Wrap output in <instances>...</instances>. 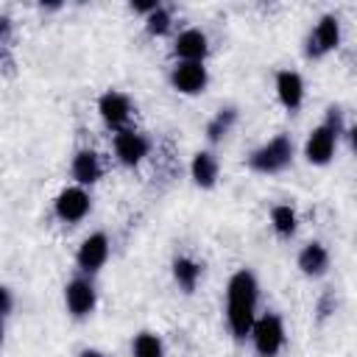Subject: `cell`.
<instances>
[{
    "instance_id": "7c38bea8",
    "label": "cell",
    "mask_w": 357,
    "mask_h": 357,
    "mask_svg": "<svg viewBox=\"0 0 357 357\" xmlns=\"http://www.w3.org/2000/svg\"><path fill=\"white\" fill-rule=\"evenodd\" d=\"M173 50H176V56H178L181 61H201V64H204V59H206V53H209L206 33L198 31V28H187V31H181V33L176 36Z\"/></svg>"
},
{
    "instance_id": "5bb4252c",
    "label": "cell",
    "mask_w": 357,
    "mask_h": 357,
    "mask_svg": "<svg viewBox=\"0 0 357 357\" xmlns=\"http://www.w3.org/2000/svg\"><path fill=\"white\" fill-rule=\"evenodd\" d=\"M70 170H73V178H75L78 184H95V181L100 178V159H98L95 151L84 148V151H78V153L73 156Z\"/></svg>"
},
{
    "instance_id": "30bf717a",
    "label": "cell",
    "mask_w": 357,
    "mask_h": 357,
    "mask_svg": "<svg viewBox=\"0 0 357 357\" xmlns=\"http://www.w3.org/2000/svg\"><path fill=\"white\" fill-rule=\"evenodd\" d=\"M148 148H151V142H148V137H142L139 131L123 128V131H117V137H114V153H117V159H120L123 165H128V167L139 165V162L148 156Z\"/></svg>"
},
{
    "instance_id": "7402d4cb",
    "label": "cell",
    "mask_w": 357,
    "mask_h": 357,
    "mask_svg": "<svg viewBox=\"0 0 357 357\" xmlns=\"http://www.w3.org/2000/svg\"><path fill=\"white\" fill-rule=\"evenodd\" d=\"M11 307H14V298H11V290L0 284V318H3V315H8V312H11Z\"/></svg>"
},
{
    "instance_id": "484cf974",
    "label": "cell",
    "mask_w": 357,
    "mask_h": 357,
    "mask_svg": "<svg viewBox=\"0 0 357 357\" xmlns=\"http://www.w3.org/2000/svg\"><path fill=\"white\" fill-rule=\"evenodd\" d=\"M0 343H3V318H0Z\"/></svg>"
},
{
    "instance_id": "6da1fadb",
    "label": "cell",
    "mask_w": 357,
    "mask_h": 357,
    "mask_svg": "<svg viewBox=\"0 0 357 357\" xmlns=\"http://www.w3.org/2000/svg\"><path fill=\"white\" fill-rule=\"evenodd\" d=\"M257 298L259 287L251 271H237L226 284V321L237 340H243L251 332V324L257 318Z\"/></svg>"
},
{
    "instance_id": "d6986e66",
    "label": "cell",
    "mask_w": 357,
    "mask_h": 357,
    "mask_svg": "<svg viewBox=\"0 0 357 357\" xmlns=\"http://www.w3.org/2000/svg\"><path fill=\"white\" fill-rule=\"evenodd\" d=\"M234 120H237V109H234V106L220 109V112L206 123V139H209V142H218L220 137H226L229 128L234 126Z\"/></svg>"
},
{
    "instance_id": "8fae6325",
    "label": "cell",
    "mask_w": 357,
    "mask_h": 357,
    "mask_svg": "<svg viewBox=\"0 0 357 357\" xmlns=\"http://www.w3.org/2000/svg\"><path fill=\"white\" fill-rule=\"evenodd\" d=\"M98 112H100V117H103L106 126L123 131V126H126L128 117H131V100H128L123 92L109 89V92L100 95V100H98Z\"/></svg>"
},
{
    "instance_id": "2e32d148",
    "label": "cell",
    "mask_w": 357,
    "mask_h": 357,
    "mask_svg": "<svg viewBox=\"0 0 357 357\" xmlns=\"http://www.w3.org/2000/svg\"><path fill=\"white\" fill-rule=\"evenodd\" d=\"M190 173H192V181L204 190L215 187L218 181V159L209 153V151H198L192 156V165H190Z\"/></svg>"
},
{
    "instance_id": "4fadbf2b",
    "label": "cell",
    "mask_w": 357,
    "mask_h": 357,
    "mask_svg": "<svg viewBox=\"0 0 357 357\" xmlns=\"http://www.w3.org/2000/svg\"><path fill=\"white\" fill-rule=\"evenodd\" d=\"M276 95H279V103L287 109V112H296L304 100V81L298 73L293 70H279L276 73Z\"/></svg>"
},
{
    "instance_id": "603a6c76",
    "label": "cell",
    "mask_w": 357,
    "mask_h": 357,
    "mask_svg": "<svg viewBox=\"0 0 357 357\" xmlns=\"http://www.w3.org/2000/svg\"><path fill=\"white\" fill-rule=\"evenodd\" d=\"M159 6H162V3H156V0H151V3H131V8L139 11V14H145V17H148L151 11H156Z\"/></svg>"
},
{
    "instance_id": "cb8c5ba5",
    "label": "cell",
    "mask_w": 357,
    "mask_h": 357,
    "mask_svg": "<svg viewBox=\"0 0 357 357\" xmlns=\"http://www.w3.org/2000/svg\"><path fill=\"white\" fill-rule=\"evenodd\" d=\"M11 36V20L8 17H0V45H6Z\"/></svg>"
},
{
    "instance_id": "9a60e30c",
    "label": "cell",
    "mask_w": 357,
    "mask_h": 357,
    "mask_svg": "<svg viewBox=\"0 0 357 357\" xmlns=\"http://www.w3.org/2000/svg\"><path fill=\"white\" fill-rule=\"evenodd\" d=\"M298 268H301V273H307V276H321V273H326V268H329V251H326L321 243H307V245L298 251Z\"/></svg>"
},
{
    "instance_id": "277c9868",
    "label": "cell",
    "mask_w": 357,
    "mask_h": 357,
    "mask_svg": "<svg viewBox=\"0 0 357 357\" xmlns=\"http://www.w3.org/2000/svg\"><path fill=\"white\" fill-rule=\"evenodd\" d=\"M251 340L259 357H276L284 346V324L276 312H268L262 318H254L251 324Z\"/></svg>"
},
{
    "instance_id": "3957f363",
    "label": "cell",
    "mask_w": 357,
    "mask_h": 357,
    "mask_svg": "<svg viewBox=\"0 0 357 357\" xmlns=\"http://www.w3.org/2000/svg\"><path fill=\"white\" fill-rule=\"evenodd\" d=\"M290 159H293V139L287 134H276L248 156V167L257 173H279L290 165Z\"/></svg>"
},
{
    "instance_id": "ba28073f",
    "label": "cell",
    "mask_w": 357,
    "mask_h": 357,
    "mask_svg": "<svg viewBox=\"0 0 357 357\" xmlns=\"http://www.w3.org/2000/svg\"><path fill=\"white\" fill-rule=\"evenodd\" d=\"M64 304H67V310H70L73 318H86L95 310V304H98L95 284L89 279H84V276L67 282V287H64Z\"/></svg>"
},
{
    "instance_id": "8992f818",
    "label": "cell",
    "mask_w": 357,
    "mask_h": 357,
    "mask_svg": "<svg viewBox=\"0 0 357 357\" xmlns=\"http://www.w3.org/2000/svg\"><path fill=\"white\" fill-rule=\"evenodd\" d=\"M170 84L181 95H198L206 89L209 75H206V67L201 61H178L170 73Z\"/></svg>"
},
{
    "instance_id": "44dd1931",
    "label": "cell",
    "mask_w": 357,
    "mask_h": 357,
    "mask_svg": "<svg viewBox=\"0 0 357 357\" xmlns=\"http://www.w3.org/2000/svg\"><path fill=\"white\" fill-rule=\"evenodd\" d=\"M145 28H148V33H153V36L167 33V31H170V11H167L165 6H159L156 11H151V14L145 17Z\"/></svg>"
},
{
    "instance_id": "9c48e42d",
    "label": "cell",
    "mask_w": 357,
    "mask_h": 357,
    "mask_svg": "<svg viewBox=\"0 0 357 357\" xmlns=\"http://www.w3.org/2000/svg\"><path fill=\"white\" fill-rule=\"evenodd\" d=\"M109 259V237L103 231H95L89 237H84V243L78 245L75 262L84 273H95L103 268V262Z\"/></svg>"
},
{
    "instance_id": "7a4b0ae2",
    "label": "cell",
    "mask_w": 357,
    "mask_h": 357,
    "mask_svg": "<svg viewBox=\"0 0 357 357\" xmlns=\"http://www.w3.org/2000/svg\"><path fill=\"white\" fill-rule=\"evenodd\" d=\"M343 131V114L337 106H329L326 109V120L310 131L307 142H304V156L310 165H326L332 156H335V145H337V137Z\"/></svg>"
},
{
    "instance_id": "ac0fdd59",
    "label": "cell",
    "mask_w": 357,
    "mask_h": 357,
    "mask_svg": "<svg viewBox=\"0 0 357 357\" xmlns=\"http://www.w3.org/2000/svg\"><path fill=\"white\" fill-rule=\"evenodd\" d=\"M296 223H298V218H296V209L290 204H276L271 209V226L279 237H290L296 231Z\"/></svg>"
},
{
    "instance_id": "52a82bcc",
    "label": "cell",
    "mask_w": 357,
    "mask_h": 357,
    "mask_svg": "<svg viewBox=\"0 0 357 357\" xmlns=\"http://www.w3.org/2000/svg\"><path fill=\"white\" fill-rule=\"evenodd\" d=\"M89 206H92V201H89V195H86V190H81V187H67V190H61V192L56 195V201H53L56 218L64 220V223H78V220H84L86 212H89Z\"/></svg>"
},
{
    "instance_id": "e0dca14e",
    "label": "cell",
    "mask_w": 357,
    "mask_h": 357,
    "mask_svg": "<svg viewBox=\"0 0 357 357\" xmlns=\"http://www.w3.org/2000/svg\"><path fill=\"white\" fill-rule=\"evenodd\" d=\"M173 279L184 293H192L198 279H201V265L190 257H176L173 259Z\"/></svg>"
},
{
    "instance_id": "5b68a950",
    "label": "cell",
    "mask_w": 357,
    "mask_h": 357,
    "mask_svg": "<svg viewBox=\"0 0 357 357\" xmlns=\"http://www.w3.org/2000/svg\"><path fill=\"white\" fill-rule=\"evenodd\" d=\"M337 45H340V22H337L335 14H324L315 22L312 33L307 36V56L310 59H321L329 50H335Z\"/></svg>"
},
{
    "instance_id": "ffe728a7",
    "label": "cell",
    "mask_w": 357,
    "mask_h": 357,
    "mask_svg": "<svg viewBox=\"0 0 357 357\" xmlns=\"http://www.w3.org/2000/svg\"><path fill=\"white\" fill-rule=\"evenodd\" d=\"M131 354L134 357H165V346H162V340L156 335L139 332L134 337V343H131Z\"/></svg>"
},
{
    "instance_id": "d4e9b609",
    "label": "cell",
    "mask_w": 357,
    "mask_h": 357,
    "mask_svg": "<svg viewBox=\"0 0 357 357\" xmlns=\"http://www.w3.org/2000/svg\"><path fill=\"white\" fill-rule=\"evenodd\" d=\"M78 357H106V354H100V351H95V349H84Z\"/></svg>"
}]
</instances>
